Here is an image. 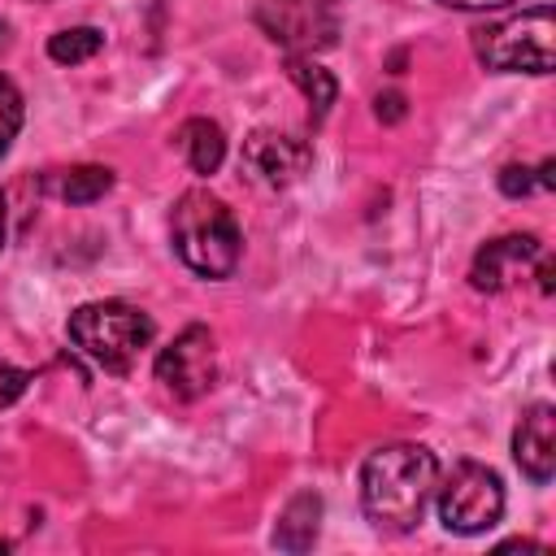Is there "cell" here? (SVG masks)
Instances as JSON below:
<instances>
[{
	"label": "cell",
	"instance_id": "cell-25",
	"mask_svg": "<svg viewBox=\"0 0 556 556\" xmlns=\"http://www.w3.org/2000/svg\"><path fill=\"white\" fill-rule=\"evenodd\" d=\"M321 4H330V0H321Z\"/></svg>",
	"mask_w": 556,
	"mask_h": 556
},
{
	"label": "cell",
	"instance_id": "cell-15",
	"mask_svg": "<svg viewBox=\"0 0 556 556\" xmlns=\"http://www.w3.org/2000/svg\"><path fill=\"white\" fill-rule=\"evenodd\" d=\"M100 48H104V30H96V26H70V30H56L48 39V56L56 65H83Z\"/></svg>",
	"mask_w": 556,
	"mask_h": 556
},
{
	"label": "cell",
	"instance_id": "cell-9",
	"mask_svg": "<svg viewBox=\"0 0 556 556\" xmlns=\"http://www.w3.org/2000/svg\"><path fill=\"white\" fill-rule=\"evenodd\" d=\"M539 256H543V243L534 235H500V239L478 248V256L469 265V282H473V291H504Z\"/></svg>",
	"mask_w": 556,
	"mask_h": 556
},
{
	"label": "cell",
	"instance_id": "cell-6",
	"mask_svg": "<svg viewBox=\"0 0 556 556\" xmlns=\"http://www.w3.org/2000/svg\"><path fill=\"white\" fill-rule=\"evenodd\" d=\"M156 382L174 400H200L217 382V339L208 326H187L156 352Z\"/></svg>",
	"mask_w": 556,
	"mask_h": 556
},
{
	"label": "cell",
	"instance_id": "cell-19",
	"mask_svg": "<svg viewBox=\"0 0 556 556\" xmlns=\"http://www.w3.org/2000/svg\"><path fill=\"white\" fill-rule=\"evenodd\" d=\"M378 117H382V122H400V117H404V96H400V91L378 96Z\"/></svg>",
	"mask_w": 556,
	"mask_h": 556
},
{
	"label": "cell",
	"instance_id": "cell-10",
	"mask_svg": "<svg viewBox=\"0 0 556 556\" xmlns=\"http://www.w3.org/2000/svg\"><path fill=\"white\" fill-rule=\"evenodd\" d=\"M513 456L517 469L534 482L547 486L556 473V408L552 404H530L513 430Z\"/></svg>",
	"mask_w": 556,
	"mask_h": 556
},
{
	"label": "cell",
	"instance_id": "cell-16",
	"mask_svg": "<svg viewBox=\"0 0 556 556\" xmlns=\"http://www.w3.org/2000/svg\"><path fill=\"white\" fill-rule=\"evenodd\" d=\"M22 117H26L22 91L13 87V78L0 74V156L13 148V139H17V130H22Z\"/></svg>",
	"mask_w": 556,
	"mask_h": 556
},
{
	"label": "cell",
	"instance_id": "cell-24",
	"mask_svg": "<svg viewBox=\"0 0 556 556\" xmlns=\"http://www.w3.org/2000/svg\"><path fill=\"white\" fill-rule=\"evenodd\" d=\"M39 4H48V0H39Z\"/></svg>",
	"mask_w": 556,
	"mask_h": 556
},
{
	"label": "cell",
	"instance_id": "cell-22",
	"mask_svg": "<svg viewBox=\"0 0 556 556\" xmlns=\"http://www.w3.org/2000/svg\"><path fill=\"white\" fill-rule=\"evenodd\" d=\"M4 48H9V26L0 22V52H4Z\"/></svg>",
	"mask_w": 556,
	"mask_h": 556
},
{
	"label": "cell",
	"instance_id": "cell-20",
	"mask_svg": "<svg viewBox=\"0 0 556 556\" xmlns=\"http://www.w3.org/2000/svg\"><path fill=\"white\" fill-rule=\"evenodd\" d=\"M439 4H447V9H469V13H482V9H504V4H513V0H439Z\"/></svg>",
	"mask_w": 556,
	"mask_h": 556
},
{
	"label": "cell",
	"instance_id": "cell-1",
	"mask_svg": "<svg viewBox=\"0 0 556 556\" xmlns=\"http://www.w3.org/2000/svg\"><path fill=\"white\" fill-rule=\"evenodd\" d=\"M439 460L421 443H387L361 465V508L378 530L404 534L421 526L426 504L434 500Z\"/></svg>",
	"mask_w": 556,
	"mask_h": 556
},
{
	"label": "cell",
	"instance_id": "cell-23",
	"mask_svg": "<svg viewBox=\"0 0 556 556\" xmlns=\"http://www.w3.org/2000/svg\"><path fill=\"white\" fill-rule=\"evenodd\" d=\"M4 547H9V543H4V539H0V552H4Z\"/></svg>",
	"mask_w": 556,
	"mask_h": 556
},
{
	"label": "cell",
	"instance_id": "cell-5",
	"mask_svg": "<svg viewBox=\"0 0 556 556\" xmlns=\"http://www.w3.org/2000/svg\"><path fill=\"white\" fill-rule=\"evenodd\" d=\"M439 521L452 534H486L504 517V482L478 460H456L443 482H434Z\"/></svg>",
	"mask_w": 556,
	"mask_h": 556
},
{
	"label": "cell",
	"instance_id": "cell-21",
	"mask_svg": "<svg viewBox=\"0 0 556 556\" xmlns=\"http://www.w3.org/2000/svg\"><path fill=\"white\" fill-rule=\"evenodd\" d=\"M0 248H4V191H0Z\"/></svg>",
	"mask_w": 556,
	"mask_h": 556
},
{
	"label": "cell",
	"instance_id": "cell-4",
	"mask_svg": "<svg viewBox=\"0 0 556 556\" xmlns=\"http://www.w3.org/2000/svg\"><path fill=\"white\" fill-rule=\"evenodd\" d=\"M552 9L534 4L517 17L473 30V52L495 74H552Z\"/></svg>",
	"mask_w": 556,
	"mask_h": 556
},
{
	"label": "cell",
	"instance_id": "cell-8",
	"mask_svg": "<svg viewBox=\"0 0 556 556\" xmlns=\"http://www.w3.org/2000/svg\"><path fill=\"white\" fill-rule=\"evenodd\" d=\"M256 22L269 30V39L295 52H313L334 39V17L321 0H261Z\"/></svg>",
	"mask_w": 556,
	"mask_h": 556
},
{
	"label": "cell",
	"instance_id": "cell-12",
	"mask_svg": "<svg viewBox=\"0 0 556 556\" xmlns=\"http://www.w3.org/2000/svg\"><path fill=\"white\" fill-rule=\"evenodd\" d=\"M174 139H178V152L187 156V165H191L195 174H217V169H222V161H226V135H222L217 122L191 117V122L178 126Z\"/></svg>",
	"mask_w": 556,
	"mask_h": 556
},
{
	"label": "cell",
	"instance_id": "cell-13",
	"mask_svg": "<svg viewBox=\"0 0 556 556\" xmlns=\"http://www.w3.org/2000/svg\"><path fill=\"white\" fill-rule=\"evenodd\" d=\"M287 78L304 91V100L313 104V113L321 117L330 104H334V96H339V87H334V74L330 70H321L317 61H308V56H287Z\"/></svg>",
	"mask_w": 556,
	"mask_h": 556
},
{
	"label": "cell",
	"instance_id": "cell-18",
	"mask_svg": "<svg viewBox=\"0 0 556 556\" xmlns=\"http://www.w3.org/2000/svg\"><path fill=\"white\" fill-rule=\"evenodd\" d=\"M26 382H30V374H26V369H17V365L0 361V408L17 404V400H22V391H26Z\"/></svg>",
	"mask_w": 556,
	"mask_h": 556
},
{
	"label": "cell",
	"instance_id": "cell-2",
	"mask_svg": "<svg viewBox=\"0 0 556 556\" xmlns=\"http://www.w3.org/2000/svg\"><path fill=\"white\" fill-rule=\"evenodd\" d=\"M169 239L178 261L200 278H230L243 256V235L235 213L204 187L182 191L169 217Z\"/></svg>",
	"mask_w": 556,
	"mask_h": 556
},
{
	"label": "cell",
	"instance_id": "cell-17",
	"mask_svg": "<svg viewBox=\"0 0 556 556\" xmlns=\"http://www.w3.org/2000/svg\"><path fill=\"white\" fill-rule=\"evenodd\" d=\"M539 187V169H530V165H508L504 174H500V191L508 195V200H521V195H530Z\"/></svg>",
	"mask_w": 556,
	"mask_h": 556
},
{
	"label": "cell",
	"instance_id": "cell-14",
	"mask_svg": "<svg viewBox=\"0 0 556 556\" xmlns=\"http://www.w3.org/2000/svg\"><path fill=\"white\" fill-rule=\"evenodd\" d=\"M109 187H113V174H109L104 165H74V169H65V174L52 182V191H56L65 204H96Z\"/></svg>",
	"mask_w": 556,
	"mask_h": 556
},
{
	"label": "cell",
	"instance_id": "cell-3",
	"mask_svg": "<svg viewBox=\"0 0 556 556\" xmlns=\"http://www.w3.org/2000/svg\"><path fill=\"white\" fill-rule=\"evenodd\" d=\"M152 334H156L152 317L126 300H91L70 313V343L104 374H130V365L143 356Z\"/></svg>",
	"mask_w": 556,
	"mask_h": 556
},
{
	"label": "cell",
	"instance_id": "cell-11",
	"mask_svg": "<svg viewBox=\"0 0 556 556\" xmlns=\"http://www.w3.org/2000/svg\"><path fill=\"white\" fill-rule=\"evenodd\" d=\"M317 526H321V495L300 491L287 500V508L278 513L274 526V547L282 552H308L317 543Z\"/></svg>",
	"mask_w": 556,
	"mask_h": 556
},
{
	"label": "cell",
	"instance_id": "cell-7",
	"mask_svg": "<svg viewBox=\"0 0 556 556\" xmlns=\"http://www.w3.org/2000/svg\"><path fill=\"white\" fill-rule=\"evenodd\" d=\"M243 174L261 187H291L308 161H313V143L304 135H287V130H252L243 139Z\"/></svg>",
	"mask_w": 556,
	"mask_h": 556
}]
</instances>
